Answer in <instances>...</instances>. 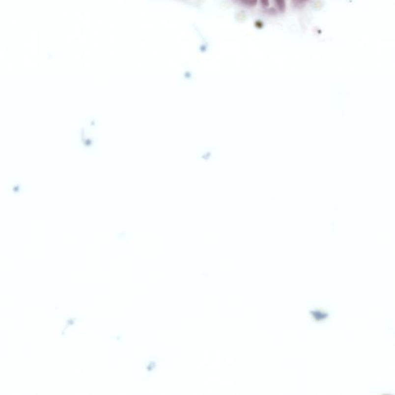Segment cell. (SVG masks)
<instances>
[{
    "label": "cell",
    "mask_w": 395,
    "mask_h": 395,
    "mask_svg": "<svg viewBox=\"0 0 395 395\" xmlns=\"http://www.w3.org/2000/svg\"><path fill=\"white\" fill-rule=\"evenodd\" d=\"M276 5H277V9H279L280 12L283 13L286 9V2L285 0H275Z\"/></svg>",
    "instance_id": "1"
},
{
    "label": "cell",
    "mask_w": 395,
    "mask_h": 395,
    "mask_svg": "<svg viewBox=\"0 0 395 395\" xmlns=\"http://www.w3.org/2000/svg\"><path fill=\"white\" fill-rule=\"evenodd\" d=\"M241 1L244 2L246 5H251V6H254L257 2V0H241Z\"/></svg>",
    "instance_id": "2"
},
{
    "label": "cell",
    "mask_w": 395,
    "mask_h": 395,
    "mask_svg": "<svg viewBox=\"0 0 395 395\" xmlns=\"http://www.w3.org/2000/svg\"><path fill=\"white\" fill-rule=\"evenodd\" d=\"M260 3L262 7H268L270 5V0H260Z\"/></svg>",
    "instance_id": "3"
},
{
    "label": "cell",
    "mask_w": 395,
    "mask_h": 395,
    "mask_svg": "<svg viewBox=\"0 0 395 395\" xmlns=\"http://www.w3.org/2000/svg\"><path fill=\"white\" fill-rule=\"evenodd\" d=\"M307 1H309V0H293V3L296 5H302V4L307 2Z\"/></svg>",
    "instance_id": "4"
}]
</instances>
